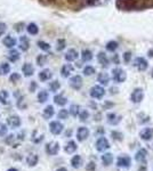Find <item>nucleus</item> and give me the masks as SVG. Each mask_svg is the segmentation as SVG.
I'll use <instances>...</instances> for the list:
<instances>
[{
	"label": "nucleus",
	"mask_w": 153,
	"mask_h": 171,
	"mask_svg": "<svg viewBox=\"0 0 153 171\" xmlns=\"http://www.w3.org/2000/svg\"><path fill=\"white\" fill-rule=\"evenodd\" d=\"M112 78H113V80H114L115 82L118 83H121V82H125L126 81V72L122 70V69H119V67H117L114 70H112Z\"/></svg>",
	"instance_id": "nucleus-1"
},
{
	"label": "nucleus",
	"mask_w": 153,
	"mask_h": 171,
	"mask_svg": "<svg viewBox=\"0 0 153 171\" xmlns=\"http://www.w3.org/2000/svg\"><path fill=\"white\" fill-rule=\"evenodd\" d=\"M140 0H118V6L122 9H131L138 5Z\"/></svg>",
	"instance_id": "nucleus-2"
},
{
	"label": "nucleus",
	"mask_w": 153,
	"mask_h": 171,
	"mask_svg": "<svg viewBox=\"0 0 153 171\" xmlns=\"http://www.w3.org/2000/svg\"><path fill=\"white\" fill-rule=\"evenodd\" d=\"M96 148L98 152H104L110 148V143L105 137H100L96 141Z\"/></svg>",
	"instance_id": "nucleus-3"
},
{
	"label": "nucleus",
	"mask_w": 153,
	"mask_h": 171,
	"mask_svg": "<svg viewBox=\"0 0 153 171\" xmlns=\"http://www.w3.org/2000/svg\"><path fill=\"white\" fill-rule=\"evenodd\" d=\"M59 152V144L56 141H51L46 145V153L48 155H56Z\"/></svg>",
	"instance_id": "nucleus-4"
},
{
	"label": "nucleus",
	"mask_w": 153,
	"mask_h": 171,
	"mask_svg": "<svg viewBox=\"0 0 153 171\" xmlns=\"http://www.w3.org/2000/svg\"><path fill=\"white\" fill-rule=\"evenodd\" d=\"M105 95V90L104 88H102L101 86H95L90 89V96L93 98H96V99H101L103 96Z\"/></svg>",
	"instance_id": "nucleus-5"
},
{
	"label": "nucleus",
	"mask_w": 153,
	"mask_h": 171,
	"mask_svg": "<svg viewBox=\"0 0 153 171\" xmlns=\"http://www.w3.org/2000/svg\"><path fill=\"white\" fill-rule=\"evenodd\" d=\"M7 124L12 129H16L19 128L21 124H22V121H21V118L17 116V115H12V116H8L7 118Z\"/></svg>",
	"instance_id": "nucleus-6"
},
{
	"label": "nucleus",
	"mask_w": 153,
	"mask_h": 171,
	"mask_svg": "<svg viewBox=\"0 0 153 171\" xmlns=\"http://www.w3.org/2000/svg\"><path fill=\"white\" fill-rule=\"evenodd\" d=\"M143 97H144V94H143V90L140 88H136L131 93V95H130V101L135 103V104H137V103H140V101H143Z\"/></svg>",
	"instance_id": "nucleus-7"
},
{
	"label": "nucleus",
	"mask_w": 153,
	"mask_h": 171,
	"mask_svg": "<svg viewBox=\"0 0 153 171\" xmlns=\"http://www.w3.org/2000/svg\"><path fill=\"white\" fill-rule=\"evenodd\" d=\"M89 129L86 127H80L76 131V139L79 141H85L89 137Z\"/></svg>",
	"instance_id": "nucleus-8"
},
{
	"label": "nucleus",
	"mask_w": 153,
	"mask_h": 171,
	"mask_svg": "<svg viewBox=\"0 0 153 171\" xmlns=\"http://www.w3.org/2000/svg\"><path fill=\"white\" fill-rule=\"evenodd\" d=\"M63 124L61 122H58V121H53L49 124V130H51V133L53 135H59L63 131Z\"/></svg>",
	"instance_id": "nucleus-9"
},
{
	"label": "nucleus",
	"mask_w": 153,
	"mask_h": 171,
	"mask_svg": "<svg viewBox=\"0 0 153 171\" xmlns=\"http://www.w3.org/2000/svg\"><path fill=\"white\" fill-rule=\"evenodd\" d=\"M134 65L140 71H145L147 69V66H149L147 61L145 59V58H143V57H137V58L135 59Z\"/></svg>",
	"instance_id": "nucleus-10"
},
{
	"label": "nucleus",
	"mask_w": 153,
	"mask_h": 171,
	"mask_svg": "<svg viewBox=\"0 0 153 171\" xmlns=\"http://www.w3.org/2000/svg\"><path fill=\"white\" fill-rule=\"evenodd\" d=\"M70 86L73 89L79 90V89L82 87V79H81V76H72V78H71V80H70Z\"/></svg>",
	"instance_id": "nucleus-11"
},
{
	"label": "nucleus",
	"mask_w": 153,
	"mask_h": 171,
	"mask_svg": "<svg viewBox=\"0 0 153 171\" xmlns=\"http://www.w3.org/2000/svg\"><path fill=\"white\" fill-rule=\"evenodd\" d=\"M130 158L127 156V155H121V156H119L118 158V161H117V164L118 167H120V168H128L129 165H130Z\"/></svg>",
	"instance_id": "nucleus-12"
},
{
	"label": "nucleus",
	"mask_w": 153,
	"mask_h": 171,
	"mask_svg": "<svg viewBox=\"0 0 153 171\" xmlns=\"http://www.w3.org/2000/svg\"><path fill=\"white\" fill-rule=\"evenodd\" d=\"M140 138L143 140H151L153 138V128H145L140 133Z\"/></svg>",
	"instance_id": "nucleus-13"
},
{
	"label": "nucleus",
	"mask_w": 153,
	"mask_h": 171,
	"mask_svg": "<svg viewBox=\"0 0 153 171\" xmlns=\"http://www.w3.org/2000/svg\"><path fill=\"white\" fill-rule=\"evenodd\" d=\"M146 158H147V152L145 148H140V151L136 153V155H135L136 161L140 162V163H145L146 162Z\"/></svg>",
	"instance_id": "nucleus-14"
},
{
	"label": "nucleus",
	"mask_w": 153,
	"mask_h": 171,
	"mask_svg": "<svg viewBox=\"0 0 153 171\" xmlns=\"http://www.w3.org/2000/svg\"><path fill=\"white\" fill-rule=\"evenodd\" d=\"M38 162H39V156L37 154L31 153V154L27 155V158H26V164L29 165V167H36V165L38 164Z\"/></svg>",
	"instance_id": "nucleus-15"
},
{
	"label": "nucleus",
	"mask_w": 153,
	"mask_h": 171,
	"mask_svg": "<svg viewBox=\"0 0 153 171\" xmlns=\"http://www.w3.org/2000/svg\"><path fill=\"white\" fill-rule=\"evenodd\" d=\"M22 71H23L25 76H31L34 73V67H33V65L31 63H25L22 67Z\"/></svg>",
	"instance_id": "nucleus-16"
},
{
	"label": "nucleus",
	"mask_w": 153,
	"mask_h": 171,
	"mask_svg": "<svg viewBox=\"0 0 153 171\" xmlns=\"http://www.w3.org/2000/svg\"><path fill=\"white\" fill-rule=\"evenodd\" d=\"M29 47H30V41H29L27 37L26 36H22L19 38V48H21V50L23 51L27 50Z\"/></svg>",
	"instance_id": "nucleus-17"
},
{
	"label": "nucleus",
	"mask_w": 153,
	"mask_h": 171,
	"mask_svg": "<svg viewBox=\"0 0 153 171\" xmlns=\"http://www.w3.org/2000/svg\"><path fill=\"white\" fill-rule=\"evenodd\" d=\"M72 72H73V66L71 64H65L61 70V74H62L63 78H68V76H71Z\"/></svg>",
	"instance_id": "nucleus-18"
},
{
	"label": "nucleus",
	"mask_w": 153,
	"mask_h": 171,
	"mask_svg": "<svg viewBox=\"0 0 153 171\" xmlns=\"http://www.w3.org/2000/svg\"><path fill=\"white\" fill-rule=\"evenodd\" d=\"M2 42H4V44L6 46L7 48H13L14 46L16 44V39L14 38L13 36H7V37L4 38Z\"/></svg>",
	"instance_id": "nucleus-19"
},
{
	"label": "nucleus",
	"mask_w": 153,
	"mask_h": 171,
	"mask_svg": "<svg viewBox=\"0 0 153 171\" xmlns=\"http://www.w3.org/2000/svg\"><path fill=\"white\" fill-rule=\"evenodd\" d=\"M82 164V158L80 155H74L73 158H71V165L74 168V169H79Z\"/></svg>",
	"instance_id": "nucleus-20"
},
{
	"label": "nucleus",
	"mask_w": 153,
	"mask_h": 171,
	"mask_svg": "<svg viewBox=\"0 0 153 171\" xmlns=\"http://www.w3.org/2000/svg\"><path fill=\"white\" fill-rule=\"evenodd\" d=\"M51 76H53V73H51V71L48 70V69L42 70L40 73H39V79H40L41 81H47V80L51 79Z\"/></svg>",
	"instance_id": "nucleus-21"
},
{
	"label": "nucleus",
	"mask_w": 153,
	"mask_h": 171,
	"mask_svg": "<svg viewBox=\"0 0 153 171\" xmlns=\"http://www.w3.org/2000/svg\"><path fill=\"white\" fill-rule=\"evenodd\" d=\"M76 148H78V146H76V141H73V140H70L66 146H65V152L68 153V154H72V153H74L76 151Z\"/></svg>",
	"instance_id": "nucleus-22"
},
{
	"label": "nucleus",
	"mask_w": 153,
	"mask_h": 171,
	"mask_svg": "<svg viewBox=\"0 0 153 171\" xmlns=\"http://www.w3.org/2000/svg\"><path fill=\"white\" fill-rule=\"evenodd\" d=\"M106 119H108V123H110V124H113V126L118 124V123L120 122V118L114 113H108V116H106Z\"/></svg>",
	"instance_id": "nucleus-23"
},
{
	"label": "nucleus",
	"mask_w": 153,
	"mask_h": 171,
	"mask_svg": "<svg viewBox=\"0 0 153 171\" xmlns=\"http://www.w3.org/2000/svg\"><path fill=\"white\" fill-rule=\"evenodd\" d=\"M78 58V51L76 49H70L68 50V53L65 54V59L69 61V62H72V61H76Z\"/></svg>",
	"instance_id": "nucleus-24"
},
{
	"label": "nucleus",
	"mask_w": 153,
	"mask_h": 171,
	"mask_svg": "<svg viewBox=\"0 0 153 171\" xmlns=\"http://www.w3.org/2000/svg\"><path fill=\"white\" fill-rule=\"evenodd\" d=\"M102 162L105 167L110 165L112 162H113V155H112L111 153H105V154H103L102 155Z\"/></svg>",
	"instance_id": "nucleus-25"
},
{
	"label": "nucleus",
	"mask_w": 153,
	"mask_h": 171,
	"mask_svg": "<svg viewBox=\"0 0 153 171\" xmlns=\"http://www.w3.org/2000/svg\"><path fill=\"white\" fill-rule=\"evenodd\" d=\"M0 103L4 104V105H7L9 103V94L7 90H1L0 91Z\"/></svg>",
	"instance_id": "nucleus-26"
},
{
	"label": "nucleus",
	"mask_w": 153,
	"mask_h": 171,
	"mask_svg": "<svg viewBox=\"0 0 153 171\" xmlns=\"http://www.w3.org/2000/svg\"><path fill=\"white\" fill-rule=\"evenodd\" d=\"M97 59H98V62H100V64H101L102 66H108V57H106V55H105L103 51L98 53V55H97Z\"/></svg>",
	"instance_id": "nucleus-27"
},
{
	"label": "nucleus",
	"mask_w": 153,
	"mask_h": 171,
	"mask_svg": "<svg viewBox=\"0 0 153 171\" xmlns=\"http://www.w3.org/2000/svg\"><path fill=\"white\" fill-rule=\"evenodd\" d=\"M44 118H45L46 120H48V119H51V116L54 115V107L51 106V105H48V106H46V108L44 110Z\"/></svg>",
	"instance_id": "nucleus-28"
},
{
	"label": "nucleus",
	"mask_w": 153,
	"mask_h": 171,
	"mask_svg": "<svg viewBox=\"0 0 153 171\" xmlns=\"http://www.w3.org/2000/svg\"><path fill=\"white\" fill-rule=\"evenodd\" d=\"M26 30H27V32L30 33V34H32V36H36V34H38L39 32V27L37 24H34V23H30L29 25L26 26Z\"/></svg>",
	"instance_id": "nucleus-29"
},
{
	"label": "nucleus",
	"mask_w": 153,
	"mask_h": 171,
	"mask_svg": "<svg viewBox=\"0 0 153 171\" xmlns=\"http://www.w3.org/2000/svg\"><path fill=\"white\" fill-rule=\"evenodd\" d=\"M10 72V65L8 63L0 64V76H6Z\"/></svg>",
	"instance_id": "nucleus-30"
},
{
	"label": "nucleus",
	"mask_w": 153,
	"mask_h": 171,
	"mask_svg": "<svg viewBox=\"0 0 153 171\" xmlns=\"http://www.w3.org/2000/svg\"><path fill=\"white\" fill-rule=\"evenodd\" d=\"M66 101H68V99H66L63 95H56L55 97H54V103H55V104H57V105H59V106L65 105V104H66Z\"/></svg>",
	"instance_id": "nucleus-31"
},
{
	"label": "nucleus",
	"mask_w": 153,
	"mask_h": 171,
	"mask_svg": "<svg viewBox=\"0 0 153 171\" xmlns=\"http://www.w3.org/2000/svg\"><path fill=\"white\" fill-rule=\"evenodd\" d=\"M97 80H98V82L101 83V84H103V86H106L108 83V73H100V76H98V78H97Z\"/></svg>",
	"instance_id": "nucleus-32"
},
{
	"label": "nucleus",
	"mask_w": 153,
	"mask_h": 171,
	"mask_svg": "<svg viewBox=\"0 0 153 171\" xmlns=\"http://www.w3.org/2000/svg\"><path fill=\"white\" fill-rule=\"evenodd\" d=\"M81 57H82L83 62H89L90 59L93 58V53L90 50H88V49H85L81 53Z\"/></svg>",
	"instance_id": "nucleus-33"
},
{
	"label": "nucleus",
	"mask_w": 153,
	"mask_h": 171,
	"mask_svg": "<svg viewBox=\"0 0 153 171\" xmlns=\"http://www.w3.org/2000/svg\"><path fill=\"white\" fill-rule=\"evenodd\" d=\"M8 59H9L10 62H16V61H19V53L17 50L9 51V54H8Z\"/></svg>",
	"instance_id": "nucleus-34"
},
{
	"label": "nucleus",
	"mask_w": 153,
	"mask_h": 171,
	"mask_svg": "<svg viewBox=\"0 0 153 171\" xmlns=\"http://www.w3.org/2000/svg\"><path fill=\"white\" fill-rule=\"evenodd\" d=\"M48 93L46 91V90H41V91H39L38 94V101L39 103H45V101H47V99H48Z\"/></svg>",
	"instance_id": "nucleus-35"
},
{
	"label": "nucleus",
	"mask_w": 153,
	"mask_h": 171,
	"mask_svg": "<svg viewBox=\"0 0 153 171\" xmlns=\"http://www.w3.org/2000/svg\"><path fill=\"white\" fill-rule=\"evenodd\" d=\"M69 113H70L72 116H76V115H79V113H80V106H79V105H76V104L71 105Z\"/></svg>",
	"instance_id": "nucleus-36"
},
{
	"label": "nucleus",
	"mask_w": 153,
	"mask_h": 171,
	"mask_svg": "<svg viewBox=\"0 0 153 171\" xmlns=\"http://www.w3.org/2000/svg\"><path fill=\"white\" fill-rule=\"evenodd\" d=\"M118 48V42L117 41H108L106 44V49L108 51H114Z\"/></svg>",
	"instance_id": "nucleus-37"
},
{
	"label": "nucleus",
	"mask_w": 153,
	"mask_h": 171,
	"mask_svg": "<svg viewBox=\"0 0 153 171\" xmlns=\"http://www.w3.org/2000/svg\"><path fill=\"white\" fill-rule=\"evenodd\" d=\"M79 118H80V121H81V122L87 121L88 120V118H89V112L86 111V110H83V111H81V112L79 113Z\"/></svg>",
	"instance_id": "nucleus-38"
},
{
	"label": "nucleus",
	"mask_w": 153,
	"mask_h": 171,
	"mask_svg": "<svg viewBox=\"0 0 153 171\" xmlns=\"http://www.w3.org/2000/svg\"><path fill=\"white\" fill-rule=\"evenodd\" d=\"M95 72H96L95 69H94L93 66H89V65L83 69V74H85V76H93Z\"/></svg>",
	"instance_id": "nucleus-39"
},
{
	"label": "nucleus",
	"mask_w": 153,
	"mask_h": 171,
	"mask_svg": "<svg viewBox=\"0 0 153 171\" xmlns=\"http://www.w3.org/2000/svg\"><path fill=\"white\" fill-rule=\"evenodd\" d=\"M38 46H39V48L42 49V50H45V51L51 50V46H49V44H47L45 41H39Z\"/></svg>",
	"instance_id": "nucleus-40"
},
{
	"label": "nucleus",
	"mask_w": 153,
	"mask_h": 171,
	"mask_svg": "<svg viewBox=\"0 0 153 171\" xmlns=\"http://www.w3.org/2000/svg\"><path fill=\"white\" fill-rule=\"evenodd\" d=\"M46 62H47V57L45 55H39L37 57V64H38L39 66H42V65H45Z\"/></svg>",
	"instance_id": "nucleus-41"
},
{
	"label": "nucleus",
	"mask_w": 153,
	"mask_h": 171,
	"mask_svg": "<svg viewBox=\"0 0 153 171\" xmlns=\"http://www.w3.org/2000/svg\"><path fill=\"white\" fill-rule=\"evenodd\" d=\"M68 116H69V112H68V110H61L59 112H58V119H62V120H65V119H68Z\"/></svg>",
	"instance_id": "nucleus-42"
},
{
	"label": "nucleus",
	"mask_w": 153,
	"mask_h": 171,
	"mask_svg": "<svg viewBox=\"0 0 153 171\" xmlns=\"http://www.w3.org/2000/svg\"><path fill=\"white\" fill-rule=\"evenodd\" d=\"M49 88H51V91H57L58 89L61 88V84H59V82H58V81H53V82H51Z\"/></svg>",
	"instance_id": "nucleus-43"
},
{
	"label": "nucleus",
	"mask_w": 153,
	"mask_h": 171,
	"mask_svg": "<svg viewBox=\"0 0 153 171\" xmlns=\"http://www.w3.org/2000/svg\"><path fill=\"white\" fill-rule=\"evenodd\" d=\"M19 79H21V76H19V73H12L10 76H9V80L12 81V82L16 83L19 81Z\"/></svg>",
	"instance_id": "nucleus-44"
},
{
	"label": "nucleus",
	"mask_w": 153,
	"mask_h": 171,
	"mask_svg": "<svg viewBox=\"0 0 153 171\" xmlns=\"http://www.w3.org/2000/svg\"><path fill=\"white\" fill-rule=\"evenodd\" d=\"M64 48H65V40H63V39H59V40L57 41L56 49H57V50H63Z\"/></svg>",
	"instance_id": "nucleus-45"
},
{
	"label": "nucleus",
	"mask_w": 153,
	"mask_h": 171,
	"mask_svg": "<svg viewBox=\"0 0 153 171\" xmlns=\"http://www.w3.org/2000/svg\"><path fill=\"white\" fill-rule=\"evenodd\" d=\"M7 130H8V128H7L6 124L0 123V137H1V136H5L7 133Z\"/></svg>",
	"instance_id": "nucleus-46"
},
{
	"label": "nucleus",
	"mask_w": 153,
	"mask_h": 171,
	"mask_svg": "<svg viewBox=\"0 0 153 171\" xmlns=\"http://www.w3.org/2000/svg\"><path fill=\"white\" fill-rule=\"evenodd\" d=\"M14 139H15L14 135H9V136H7V137H6V139H5V143H6L7 145H10V144H13Z\"/></svg>",
	"instance_id": "nucleus-47"
},
{
	"label": "nucleus",
	"mask_w": 153,
	"mask_h": 171,
	"mask_svg": "<svg viewBox=\"0 0 153 171\" xmlns=\"http://www.w3.org/2000/svg\"><path fill=\"white\" fill-rule=\"evenodd\" d=\"M111 135H112V138H114V139H117V140H122V138H123V136H122L121 133H115V131H113Z\"/></svg>",
	"instance_id": "nucleus-48"
},
{
	"label": "nucleus",
	"mask_w": 153,
	"mask_h": 171,
	"mask_svg": "<svg viewBox=\"0 0 153 171\" xmlns=\"http://www.w3.org/2000/svg\"><path fill=\"white\" fill-rule=\"evenodd\" d=\"M86 169L88 171H93V170H95L96 169V164L94 163V162H89L88 164L86 165Z\"/></svg>",
	"instance_id": "nucleus-49"
},
{
	"label": "nucleus",
	"mask_w": 153,
	"mask_h": 171,
	"mask_svg": "<svg viewBox=\"0 0 153 171\" xmlns=\"http://www.w3.org/2000/svg\"><path fill=\"white\" fill-rule=\"evenodd\" d=\"M7 30V26L5 23H1L0 22V36H2V34H5V32Z\"/></svg>",
	"instance_id": "nucleus-50"
},
{
	"label": "nucleus",
	"mask_w": 153,
	"mask_h": 171,
	"mask_svg": "<svg viewBox=\"0 0 153 171\" xmlns=\"http://www.w3.org/2000/svg\"><path fill=\"white\" fill-rule=\"evenodd\" d=\"M23 26H24V24L23 23H19V24H15V30L17 32H21L22 30H23Z\"/></svg>",
	"instance_id": "nucleus-51"
},
{
	"label": "nucleus",
	"mask_w": 153,
	"mask_h": 171,
	"mask_svg": "<svg viewBox=\"0 0 153 171\" xmlns=\"http://www.w3.org/2000/svg\"><path fill=\"white\" fill-rule=\"evenodd\" d=\"M36 88H37V82H36V81H32L31 86H30V90H31V91H34Z\"/></svg>",
	"instance_id": "nucleus-52"
},
{
	"label": "nucleus",
	"mask_w": 153,
	"mask_h": 171,
	"mask_svg": "<svg viewBox=\"0 0 153 171\" xmlns=\"http://www.w3.org/2000/svg\"><path fill=\"white\" fill-rule=\"evenodd\" d=\"M130 56H131V54H130V53H126V54H125V56H123V58H125V61H126V62H129V59H130Z\"/></svg>",
	"instance_id": "nucleus-53"
},
{
	"label": "nucleus",
	"mask_w": 153,
	"mask_h": 171,
	"mask_svg": "<svg viewBox=\"0 0 153 171\" xmlns=\"http://www.w3.org/2000/svg\"><path fill=\"white\" fill-rule=\"evenodd\" d=\"M56 171H68V169L66 168H58Z\"/></svg>",
	"instance_id": "nucleus-54"
},
{
	"label": "nucleus",
	"mask_w": 153,
	"mask_h": 171,
	"mask_svg": "<svg viewBox=\"0 0 153 171\" xmlns=\"http://www.w3.org/2000/svg\"><path fill=\"white\" fill-rule=\"evenodd\" d=\"M76 1H78V0H68V2H69V4H76Z\"/></svg>",
	"instance_id": "nucleus-55"
},
{
	"label": "nucleus",
	"mask_w": 153,
	"mask_h": 171,
	"mask_svg": "<svg viewBox=\"0 0 153 171\" xmlns=\"http://www.w3.org/2000/svg\"><path fill=\"white\" fill-rule=\"evenodd\" d=\"M7 171H19V170H17V169H15V168H9Z\"/></svg>",
	"instance_id": "nucleus-56"
},
{
	"label": "nucleus",
	"mask_w": 153,
	"mask_h": 171,
	"mask_svg": "<svg viewBox=\"0 0 153 171\" xmlns=\"http://www.w3.org/2000/svg\"><path fill=\"white\" fill-rule=\"evenodd\" d=\"M149 56L153 57V49H152V50H150V51H149Z\"/></svg>",
	"instance_id": "nucleus-57"
},
{
	"label": "nucleus",
	"mask_w": 153,
	"mask_h": 171,
	"mask_svg": "<svg viewBox=\"0 0 153 171\" xmlns=\"http://www.w3.org/2000/svg\"><path fill=\"white\" fill-rule=\"evenodd\" d=\"M113 93H117V89H115V88H111V94H113Z\"/></svg>",
	"instance_id": "nucleus-58"
},
{
	"label": "nucleus",
	"mask_w": 153,
	"mask_h": 171,
	"mask_svg": "<svg viewBox=\"0 0 153 171\" xmlns=\"http://www.w3.org/2000/svg\"><path fill=\"white\" fill-rule=\"evenodd\" d=\"M114 62L115 63H118V56H117V55H114Z\"/></svg>",
	"instance_id": "nucleus-59"
},
{
	"label": "nucleus",
	"mask_w": 153,
	"mask_h": 171,
	"mask_svg": "<svg viewBox=\"0 0 153 171\" xmlns=\"http://www.w3.org/2000/svg\"><path fill=\"white\" fill-rule=\"evenodd\" d=\"M48 1H51V2H55L56 0H48Z\"/></svg>",
	"instance_id": "nucleus-60"
},
{
	"label": "nucleus",
	"mask_w": 153,
	"mask_h": 171,
	"mask_svg": "<svg viewBox=\"0 0 153 171\" xmlns=\"http://www.w3.org/2000/svg\"><path fill=\"white\" fill-rule=\"evenodd\" d=\"M152 76H153V71H152Z\"/></svg>",
	"instance_id": "nucleus-61"
}]
</instances>
